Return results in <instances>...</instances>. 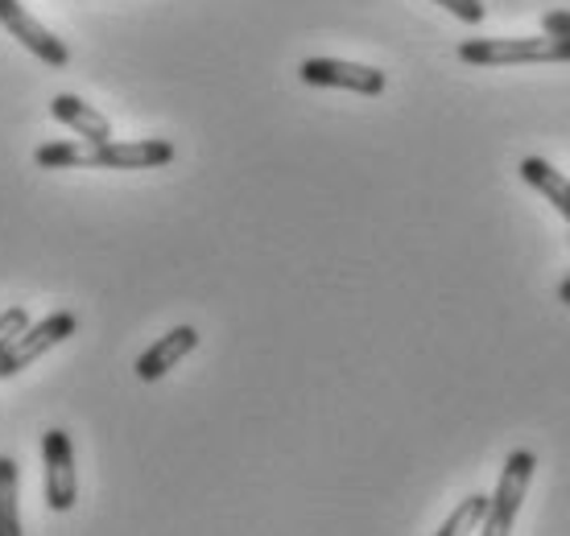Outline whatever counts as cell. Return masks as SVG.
I'll use <instances>...</instances> for the list:
<instances>
[{
  "label": "cell",
  "instance_id": "6da1fadb",
  "mask_svg": "<svg viewBox=\"0 0 570 536\" xmlns=\"http://www.w3.org/2000/svg\"><path fill=\"white\" fill-rule=\"evenodd\" d=\"M471 67H517V62H570V38H471L459 46Z\"/></svg>",
  "mask_w": 570,
  "mask_h": 536
},
{
  "label": "cell",
  "instance_id": "7a4b0ae2",
  "mask_svg": "<svg viewBox=\"0 0 570 536\" xmlns=\"http://www.w3.org/2000/svg\"><path fill=\"white\" fill-rule=\"evenodd\" d=\"M533 470H538L533 450H513L509 458H504L497 495H488V512H484V524H480V536L513 533L517 516H521V504H525L529 483H533Z\"/></svg>",
  "mask_w": 570,
  "mask_h": 536
},
{
  "label": "cell",
  "instance_id": "3957f363",
  "mask_svg": "<svg viewBox=\"0 0 570 536\" xmlns=\"http://www.w3.org/2000/svg\"><path fill=\"white\" fill-rule=\"evenodd\" d=\"M75 314L71 310H55L46 314L42 322L26 326L21 335H17L4 351H0V380H9V376H17L21 367H29L33 359H42L50 347H58V343H67L75 335Z\"/></svg>",
  "mask_w": 570,
  "mask_h": 536
},
{
  "label": "cell",
  "instance_id": "277c9868",
  "mask_svg": "<svg viewBox=\"0 0 570 536\" xmlns=\"http://www.w3.org/2000/svg\"><path fill=\"white\" fill-rule=\"evenodd\" d=\"M174 161V145L161 141V137H149V141H104L91 145L87 153V166L91 170H157V166H170Z\"/></svg>",
  "mask_w": 570,
  "mask_h": 536
},
{
  "label": "cell",
  "instance_id": "5b68a950",
  "mask_svg": "<svg viewBox=\"0 0 570 536\" xmlns=\"http://www.w3.org/2000/svg\"><path fill=\"white\" fill-rule=\"evenodd\" d=\"M0 26L9 29L17 42L26 46L29 54L42 58L46 67H67V62H71V50H67V42H62V38H55L42 21H33V13H29L21 0H0Z\"/></svg>",
  "mask_w": 570,
  "mask_h": 536
},
{
  "label": "cell",
  "instance_id": "8992f818",
  "mask_svg": "<svg viewBox=\"0 0 570 536\" xmlns=\"http://www.w3.org/2000/svg\"><path fill=\"white\" fill-rule=\"evenodd\" d=\"M298 75L302 83L311 87H343V91H356V96H381L385 91V71L343 62V58H306Z\"/></svg>",
  "mask_w": 570,
  "mask_h": 536
},
{
  "label": "cell",
  "instance_id": "52a82bcc",
  "mask_svg": "<svg viewBox=\"0 0 570 536\" xmlns=\"http://www.w3.org/2000/svg\"><path fill=\"white\" fill-rule=\"evenodd\" d=\"M42 463H46V504L55 512H71L75 508V446L67 429H46Z\"/></svg>",
  "mask_w": 570,
  "mask_h": 536
},
{
  "label": "cell",
  "instance_id": "ba28073f",
  "mask_svg": "<svg viewBox=\"0 0 570 536\" xmlns=\"http://www.w3.org/2000/svg\"><path fill=\"white\" fill-rule=\"evenodd\" d=\"M195 347H199V330H195V326H174L170 335H161L154 347H145L141 351V359H137V376H141L145 384L161 380V376H166L170 367L183 364Z\"/></svg>",
  "mask_w": 570,
  "mask_h": 536
},
{
  "label": "cell",
  "instance_id": "9c48e42d",
  "mask_svg": "<svg viewBox=\"0 0 570 536\" xmlns=\"http://www.w3.org/2000/svg\"><path fill=\"white\" fill-rule=\"evenodd\" d=\"M50 116H55L58 125L75 128L87 145L112 141V125H108V120H104L91 103H83L79 96H67V91H62V96H55V99H50Z\"/></svg>",
  "mask_w": 570,
  "mask_h": 536
},
{
  "label": "cell",
  "instance_id": "30bf717a",
  "mask_svg": "<svg viewBox=\"0 0 570 536\" xmlns=\"http://www.w3.org/2000/svg\"><path fill=\"white\" fill-rule=\"evenodd\" d=\"M521 178H525L546 202H554V211L570 224V178H562V173H558L550 161H542V157H525V161H521Z\"/></svg>",
  "mask_w": 570,
  "mask_h": 536
},
{
  "label": "cell",
  "instance_id": "8fae6325",
  "mask_svg": "<svg viewBox=\"0 0 570 536\" xmlns=\"http://www.w3.org/2000/svg\"><path fill=\"white\" fill-rule=\"evenodd\" d=\"M0 536H26L17 512V463L9 454H0Z\"/></svg>",
  "mask_w": 570,
  "mask_h": 536
},
{
  "label": "cell",
  "instance_id": "7c38bea8",
  "mask_svg": "<svg viewBox=\"0 0 570 536\" xmlns=\"http://www.w3.org/2000/svg\"><path fill=\"white\" fill-rule=\"evenodd\" d=\"M484 512H488V495H468V499H463V504L446 516V524H442L434 536H471V533H480Z\"/></svg>",
  "mask_w": 570,
  "mask_h": 536
},
{
  "label": "cell",
  "instance_id": "4fadbf2b",
  "mask_svg": "<svg viewBox=\"0 0 570 536\" xmlns=\"http://www.w3.org/2000/svg\"><path fill=\"white\" fill-rule=\"evenodd\" d=\"M87 153H91V145H75V141H55V145H42L33 161L42 166V170H71V166H87Z\"/></svg>",
  "mask_w": 570,
  "mask_h": 536
},
{
  "label": "cell",
  "instance_id": "5bb4252c",
  "mask_svg": "<svg viewBox=\"0 0 570 536\" xmlns=\"http://www.w3.org/2000/svg\"><path fill=\"white\" fill-rule=\"evenodd\" d=\"M26 326H29L26 306H9V310L0 314V351H4V347H9V343L17 339V335H21Z\"/></svg>",
  "mask_w": 570,
  "mask_h": 536
},
{
  "label": "cell",
  "instance_id": "9a60e30c",
  "mask_svg": "<svg viewBox=\"0 0 570 536\" xmlns=\"http://www.w3.org/2000/svg\"><path fill=\"white\" fill-rule=\"evenodd\" d=\"M434 4H442L451 17H459V21H468V26H480L484 21V4L480 0H434Z\"/></svg>",
  "mask_w": 570,
  "mask_h": 536
},
{
  "label": "cell",
  "instance_id": "2e32d148",
  "mask_svg": "<svg viewBox=\"0 0 570 536\" xmlns=\"http://www.w3.org/2000/svg\"><path fill=\"white\" fill-rule=\"evenodd\" d=\"M542 29L550 38H570V9H558V13L542 17Z\"/></svg>",
  "mask_w": 570,
  "mask_h": 536
},
{
  "label": "cell",
  "instance_id": "e0dca14e",
  "mask_svg": "<svg viewBox=\"0 0 570 536\" xmlns=\"http://www.w3.org/2000/svg\"><path fill=\"white\" fill-rule=\"evenodd\" d=\"M558 301H562V306H570V277L562 285H558Z\"/></svg>",
  "mask_w": 570,
  "mask_h": 536
},
{
  "label": "cell",
  "instance_id": "ac0fdd59",
  "mask_svg": "<svg viewBox=\"0 0 570 536\" xmlns=\"http://www.w3.org/2000/svg\"><path fill=\"white\" fill-rule=\"evenodd\" d=\"M567 240H570V236H567Z\"/></svg>",
  "mask_w": 570,
  "mask_h": 536
}]
</instances>
